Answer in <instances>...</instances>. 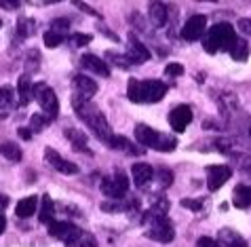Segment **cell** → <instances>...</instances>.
<instances>
[{
	"label": "cell",
	"instance_id": "41",
	"mask_svg": "<svg viewBox=\"0 0 251 247\" xmlns=\"http://www.w3.org/2000/svg\"><path fill=\"white\" fill-rule=\"evenodd\" d=\"M17 131H19V136H22L24 139H30V137H32V131L25 129V127H22V129H17Z\"/></svg>",
	"mask_w": 251,
	"mask_h": 247
},
{
	"label": "cell",
	"instance_id": "27",
	"mask_svg": "<svg viewBox=\"0 0 251 247\" xmlns=\"http://www.w3.org/2000/svg\"><path fill=\"white\" fill-rule=\"evenodd\" d=\"M13 106V89L11 87H0V118L9 114Z\"/></svg>",
	"mask_w": 251,
	"mask_h": 247
},
{
	"label": "cell",
	"instance_id": "19",
	"mask_svg": "<svg viewBox=\"0 0 251 247\" xmlns=\"http://www.w3.org/2000/svg\"><path fill=\"white\" fill-rule=\"evenodd\" d=\"M32 91H34V82L30 81V76L24 74L22 79L17 81V93H19V104L27 106L32 100Z\"/></svg>",
	"mask_w": 251,
	"mask_h": 247
},
{
	"label": "cell",
	"instance_id": "16",
	"mask_svg": "<svg viewBox=\"0 0 251 247\" xmlns=\"http://www.w3.org/2000/svg\"><path fill=\"white\" fill-rule=\"evenodd\" d=\"M38 209V196H25V199H22L17 203L15 207V216L22 218V220H25V218L34 216V211Z\"/></svg>",
	"mask_w": 251,
	"mask_h": 247
},
{
	"label": "cell",
	"instance_id": "8",
	"mask_svg": "<svg viewBox=\"0 0 251 247\" xmlns=\"http://www.w3.org/2000/svg\"><path fill=\"white\" fill-rule=\"evenodd\" d=\"M207 32V17L205 15H192L182 27V38L188 42H194L203 38Z\"/></svg>",
	"mask_w": 251,
	"mask_h": 247
},
{
	"label": "cell",
	"instance_id": "11",
	"mask_svg": "<svg viewBox=\"0 0 251 247\" xmlns=\"http://www.w3.org/2000/svg\"><path fill=\"white\" fill-rule=\"evenodd\" d=\"M190 123H192V108L190 106L182 104V106H176V108L169 112V125H171L173 131L182 133Z\"/></svg>",
	"mask_w": 251,
	"mask_h": 247
},
{
	"label": "cell",
	"instance_id": "33",
	"mask_svg": "<svg viewBox=\"0 0 251 247\" xmlns=\"http://www.w3.org/2000/svg\"><path fill=\"white\" fill-rule=\"evenodd\" d=\"M165 74L167 76H182L184 74V66H182V63H167Z\"/></svg>",
	"mask_w": 251,
	"mask_h": 247
},
{
	"label": "cell",
	"instance_id": "36",
	"mask_svg": "<svg viewBox=\"0 0 251 247\" xmlns=\"http://www.w3.org/2000/svg\"><path fill=\"white\" fill-rule=\"evenodd\" d=\"M158 182L163 186H171V182H173V173L169 171V169H160L158 171Z\"/></svg>",
	"mask_w": 251,
	"mask_h": 247
},
{
	"label": "cell",
	"instance_id": "20",
	"mask_svg": "<svg viewBox=\"0 0 251 247\" xmlns=\"http://www.w3.org/2000/svg\"><path fill=\"white\" fill-rule=\"evenodd\" d=\"M66 137L72 142V148L76 152H89V148H87V136L82 131H78V129H66Z\"/></svg>",
	"mask_w": 251,
	"mask_h": 247
},
{
	"label": "cell",
	"instance_id": "32",
	"mask_svg": "<svg viewBox=\"0 0 251 247\" xmlns=\"http://www.w3.org/2000/svg\"><path fill=\"white\" fill-rule=\"evenodd\" d=\"M182 207L190 209V211H201L203 209V201L201 199H182Z\"/></svg>",
	"mask_w": 251,
	"mask_h": 247
},
{
	"label": "cell",
	"instance_id": "35",
	"mask_svg": "<svg viewBox=\"0 0 251 247\" xmlns=\"http://www.w3.org/2000/svg\"><path fill=\"white\" fill-rule=\"evenodd\" d=\"M108 59H114V61H116V66H121L123 70L131 68V61H129L127 57H123V55H116V53H108Z\"/></svg>",
	"mask_w": 251,
	"mask_h": 247
},
{
	"label": "cell",
	"instance_id": "22",
	"mask_svg": "<svg viewBox=\"0 0 251 247\" xmlns=\"http://www.w3.org/2000/svg\"><path fill=\"white\" fill-rule=\"evenodd\" d=\"M53 216H55V203L49 194H45L40 199V211H38V218L43 224H51L53 222Z\"/></svg>",
	"mask_w": 251,
	"mask_h": 247
},
{
	"label": "cell",
	"instance_id": "45",
	"mask_svg": "<svg viewBox=\"0 0 251 247\" xmlns=\"http://www.w3.org/2000/svg\"><path fill=\"white\" fill-rule=\"evenodd\" d=\"M249 133H251V129H249Z\"/></svg>",
	"mask_w": 251,
	"mask_h": 247
},
{
	"label": "cell",
	"instance_id": "3",
	"mask_svg": "<svg viewBox=\"0 0 251 247\" xmlns=\"http://www.w3.org/2000/svg\"><path fill=\"white\" fill-rule=\"evenodd\" d=\"M236 40V30L226 21L211 26V30L205 32L203 36V49L207 53H218V51H230V47Z\"/></svg>",
	"mask_w": 251,
	"mask_h": 247
},
{
	"label": "cell",
	"instance_id": "42",
	"mask_svg": "<svg viewBox=\"0 0 251 247\" xmlns=\"http://www.w3.org/2000/svg\"><path fill=\"white\" fill-rule=\"evenodd\" d=\"M6 205H9V196H6V194H0V211H2Z\"/></svg>",
	"mask_w": 251,
	"mask_h": 247
},
{
	"label": "cell",
	"instance_id": "39",
	"mask_svg": "<svg viewBox=\"0 0 251 247\" xmlns=\"http://www.w3.org/2000/svg\"><path fill=\"white\" fill-rule=\"evenodd\" d=\"M0 6H2V9H9V11H17L19 9V2H9V0H2Z\"/></svg>",
	"mask_w": 251,
	"mask_h": 247
},
{
	"label": "cell",
	"instance_id": "4",
	"mask_svg": "<svg viewBox=\"0 0 251 247\" xmlns=\"http://www.w3.org/2000/svg\"><path fill=\"white\" fill-rule=\"evenodd\" d=\"M135 139L142 146L154 148L158 152H171V150H176V146H177V139L173 136H165V133L152 129V127L144 125V123L135 125Z\"/></svg>",
	"mask_w": 251,
	"mask_h": 247
},
{
	"label": "cell",
	"instance_id": "38",
	"mask_svg": "<svg viewBox=\"0 0 251 247\" xmlns=\"http://www.w3.org/2000/svg\"><path fill=\"white\" fill-rule=\"evenodd\" d=\"M239 30L243 34H247V36H251V19H241L239 21Z\"/></svg>",
	"mask_w": 251,
	"mask_h": 247
},
{
	"label": "cell",
	"instance_id": "2",
	"mask_svg": "<svg viewBox=\"0 0 251 247\" xmlns=\"http://www.w3.org/2000/svg\"><path fill=\"white\" fill-rule=\"evenodd\" d=\"M74 110H76V114H78L80 121H85V125L101 139V142H106V144L110 142V137H112L114 133L110 129L106 116L100 112V108H95L91 102H82V104H74Z\"/></svg>",
	"mask_w": 251,
	"mask_h": 247
},
{
	"label": "cell",
	"instance_id": "34",
	"mask_svg": "<svg viewBox=\"0 0 251 247\" xmlns=\"http://www.w3.org/2000/svg\"><path fill=\"white\" fill-rule=\"evenodd\" d=\"M70 42H72L74 47H85L91 42V36H89V34H74V36L70 38Z\"/></svg>",
	"mask_w": 251,
	"mask_h": 247
},
{
	"label": "cell",
	"instance_id": "13",
	"mask_svg": "<svg viewBox=\"0 0 251 247\" xmlns=\"http://www.w3.org/2000/svg\"><path fill=\"white\" fill-rule=\"evenodd\" d=\"M45 159L51 163L53 169H57L59 173H66V175H76L80 171L78 165L72 163V161H66V159H61L57 150H53V148H45Z\"/></svg>",
	"mask_w": 251,
	"mask_h": 247
},
{
	"label": "cell",
	"instance_id": "14",
	"mask_svg": "<svg viewBox=\"0 0 251 247\" xmlns=\"http://www.w3.org/2000/svg\"><path fill=\"white\" fill-rule=\"evenodd\" d=\"M80 63H82V68H85V70H89V72H93V74H97V76H103V79H106V76H110V68H108L106 59L97 57V55H91V53L82 55Z\"/></svg>",
	"mask_w": 251,
	"mask_h": 247
},
{
	"label": "cell",
	"instance_id": "28",
	"mask_svg": "<svg viewBox=\"0 0 251 247\" xmlns=\"http://www.w3.org/2000/svg\"><path fill=\"white\" fill-rule=\"evenodd\" d=\"M34 27H36V21L34 19H22L17 24V36L19 38H27L34 34Z\"/></svg>",
	"mask_w": 251,
	"mask_h": 247
},
{
	"label": "cell",
	"instance_id": "12",
	"mask_svg": "<svg viewBox=\"0 0 251 247\" xmlns=\"http://www.w3.org/2000/svg\"><path fill=\"white\" fill-rule=\"evenodd\" d=\"M125 57L131 61V66H133V63L137 66V63H144L150 59V51L142 40H137L135 34H129V47H127V55H125Z\"/></svg>",
	"mask_w": 251,
	"mask_h": 247
},
{
	"label": "cell",
	"instance_id": "17",
	"mask_svg": "<svg viewBox=\"0 0 251 247\" xmlns=\"http://www.w3.org/2000/svg\"><path fill=\"white\" fill-rule=\"evenodd\" d=\"M232 203H234V207H239V209L251 207V188L245 184H239L232 192Z\"/></svg>",
	"mask_w": 251,
	"mask_h": 247
},
{
	"label": "cell",
	"instance_id": "26",
	"mask_svg": "<svg viewBox=\"0 0 251 247\" xmlns=\"http://www.w3.org/2000/svg\"><path fill=\"white\" fill-rule=\"evenodd\" d=\"M150 17L154 21L156 26H165L167 24V17H169V13H167V6L163 2H152L150 4Z\"/></svg>",
	"mask_w": 251,
	"mask_h": 247
},
{
	"label": "cell",
	"instance_id": "21",
	"mask_svg": "<svg viewBox=\"0 0 251 247\" xmlns=\"http://www.w3.org/2000/svg\"><path fill=\"white\" fill-rule=\"evenodd\" d=\"M108 146L114 148V150H125L129 154H142L144 152L142 148H135L127 137H123V136H112V137H110V142H108Z\"/></svg>",
	"mask_w": 251,
	"mask_h": 247
},
{
	"label": "cell",
	"instance_id": "25",
	"mask_svg": "<svg viewBox=\"0 0 251 247\" xmlns=\"http://www.w3.org/2000/svg\"><path fill=\"white\" fill-rule=\"evenodd\" d=\"M66 247H100V245H97V241H95L93 235H89V232L80 230L78 235L72 239V241L66 243Z\"/></svg>",
	"mask_w": 251,
	"mask_h": 247
},
{
	"label": "cell",
	"instance_id": "44",
	"mask_svg": "<svg viewBox=\"0 0 251 247\" xmlns=\"http://www.w3.org/2000/svg\"><path fill=\"white\" fill-rule=\"evenodd\" d=\"M0 27H2V19H0Z\"/></svg>",
	"mask_w": 251,
	"mask_h": 247
},
{
	"label": "cell",
	"instance_id": "7",
	"mask_svg": "<svg viewBox=\"0 0 251 247\" xmlns=\"http://www.w3.org/2000/svg\"><path fill=\"white\" fill-rule=\"evenodd\" d=\"M74 97H72V104H82V102H91V97L97 93V82L91 81L89 76L85 74H76L74 76Z\"/></svg>",
	"mask_w": 251,
	"mask_h": 247
},
{
	"label": "cell",
	"instance_id": "18",
	"mask_svg": "<svg viewBox=\"0 0 251 247\" xmlns=\"http://www.w3.org/2000/svg\"><path fill=\"white\" fill-rule=\"evenodd\" d=\"M220 247H247V243H245V239H243L239 232L224 228L220 232Z\"/></svg>",
	"mask_w": 251,
	"mask_h": 247
},
{
	"label": "cell",
	"instance_id": "43",
	"mask_svg": "<svg viewBox=\"0 0 251 247\" xmlns=\"http://www.w3.org/2000/svg\"><path fill=\"white\" fill-rule=\"evenodd\" d=\"M4 228H6V218H4L2 211H0V235L4 232Z\"/></svg>",
	"mask_w": 251,
	"mask_h": 247
},
{
	"label": "cell",
	"instance_id": "10",
	"mask_svg": "<svg viewBox=\"0 0 251 247\" xmlns=\"http://www.w3.org/2000/svg\"><path fill=\"white\" fill-rule=\"evenodd\" d=\"M78 232H80V228L76 226V224H72V222H57V220H53L51 224H49V237L57 239V241H64V243L72 241Z\"/></svg>",
	"mask_w": 251,
	"mask_h": 247
},
{
	"label": "cell",
	"instance_id": "1",
	"mask_svg": "<svg viewBox=\"0 0 251 247\" xmlns=\"http://www.w3.org/2000/svg\"><path fill=\"white\" fill-rule=\"evenodd\" d=\"M167 95V84L163 81H135L131 79L127 84V97L135 104H156Z\"/></svg>",
	"mask_w": 251,
	"mask_h": 247
},
{
	"label": "cell",
	"instance_id": "37",
	"mask_svg": "<svg viewBox=\"0 0 251 247\" xmlns=\"http://www.w3.org/2000/svg\"><path fill=\"white\" fill-rule=\"evenodd\" d=\"M197 247H220V243L213 241V239H209V237H201L197 241Z\"/></svg>",
	"mask_w": 251,
	"mask_h": 247
},
{
	"label": "cell",
	"instance_id": "5",
	"mask_svg": "<svg viewBox=\"0 0 251 247\" xmlns=\"http://www.w3.org/2000/svg\"><path fill=\"white\" fill-rule=\"evenodd\" d=\"M32 97L38 102V106L43 108V114L49 116L51 121L59 116V100L55 95V91L49 87L45 82H36L34 84V91H32Z\"/></svg>",
	"mask_w": 251,
	"mask_h": 247
},
{
	"label": "cell",
	"instance_id": "31",
	"mask_svg": "<svg viewBox=\"0 0 251 247\" xmlns=\"http://www.w3.org/2000/svg\"><path fill=\"white\" fill-rule=\"evenodd\" d=\"M70 30V21L68 19H53L51 21V32H57L61 36H66V32Z\"/></svg>",
	"mask_w": 251,
	"mask_h": 247
},
{
	"label": "cell",
	"instance_id": "29",
	"mask_svg": "<svg viewBox=\"0 0 251 247\" xmlns=\"http://www.w3.org/2000/svg\"><path fill=\"white\" fill-rule=\"evenodd\" d=\"M49 123H51V118H49V116H45V114H34V116L30 118V131L40 133Z\"/></svg>",
	"mask_w": 251,
	"mask_h": 247
},
{
	"label": "cell",
	"instance_id": "6",
	"mask_svg": "<svg viewBox=\"0 0 251 247\" xmlns=\"http://www.w3.org/2000/svg\"><path fill=\"white\" fill-rule=\"evenodd\" d=\"M101 192L106 194L110 201H121L123 196L129 192V178L123 171H114L110 178L101 180Z\"/></svg>",
	"mask_w": 251,
	"mask_h": 247
},
{
	"label": "cell",
	"instance_id": "15",
	"mask_svg": "<svg viewBox=\"0 0 251 247\" xmlns=\"http://www.w3.org/2000/svg\"><path fill=\"white\" fill-rule=\"evenodd\" d=\"M131 175H133V182L137 188H146L154 178V169H152L148 163H135L131 167Z\"/></svg>",
	"mask_w": 251,
	"mask_h": 247
},
{
	"label": "cell",
	"instance_id": "30",
	"mask_svg": "<svg viewBox=\"0 0 251 247\" xmlns=\"http://www.w3.org/2000/svg\"><path fill=\"white\" fill-rule=\"evenodd\" d=\"M43 40H45V47H49V49H55V47H59L61 42L66 40V36H61V34H57V32H45V36H43Z\"/></svg>",
	"mask_w": 251,
	"mask_h": 247
},
{
	"label": "cell",
	"instance_id": "9",
	"mask_svg": "<svg viewBox=\"0 0 251 247\" xmlns=\"http://www.w3.org/2000/svg\"><path fill=\"white\" fill-rule=\"evenodd\" d=\"M230 175H232V169L228 165H209L207 167V188L211 192H215V190H220L230 180Z\"/></svg>",
	"mask_w": 251,
	"mask_h": 247
},
{
	"label": "cell",
	"instance_id": "24",
	"mask_svg": "<svg viewBox=\"0 0 251 247\" xmlns=\"http://www.w3.org/2000/svg\"><path fill=\"white\" fill-rule=\"evenodd\" d=\"M0 154L6 159V161H11V163H17V161H22V150H19V146L15 142H4V144H0Z\"/></svg>",
	"mask_w": 251,
	"mask_h": 247
},
{
	"label": "cell",
	"instance_id": "40",
	"mask_svg": "<svg viewBox=\"0 0 251 247\" xmlns=\"http://www.w3.org/2000/svg\"><path fill=\"white\" fill-rule=\"evenodd\" d=\"M76 6H80V9H82V11H89V13H91V15H95V17H97V15H100V13H97V11H93V9H91V6H89V4H85V2H76Z\"/></svg>",
	"mask_w": 251,
	"mask_h": 247
},
{
	"label": "cell",
	"instance_id": "23",
	"mask_svg": "<svg viewBox=\"0 0 251 247\" xmlns=\"http://www.w3.org/2000/svg\"><path fill=\"white\" fill-rule=\"evenodd\" d=\"M230 57L236 59V61H245L249 57V47H247V42L245 38H236L234 40V45L230 47Z\"/></svg>",
	"mask_w": 251,
	"mask_h": 247
}]
</instances>
